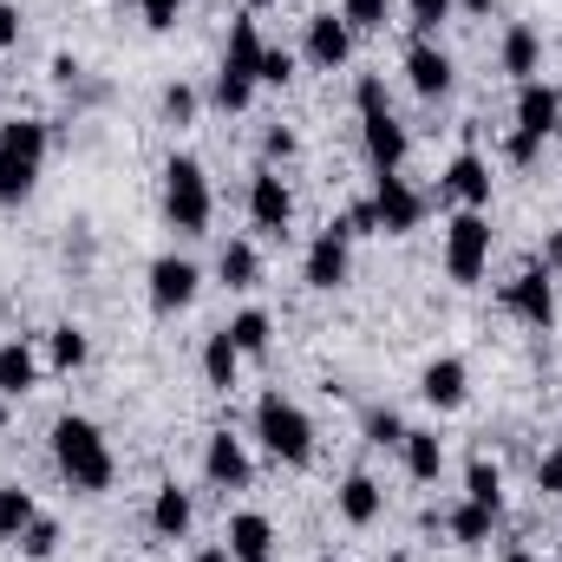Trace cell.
<instances>
[{"mask_svg": "<svg viewBox=\"0 0 562 562\" xmlns=\"http://www.w3.org/2000/svg\"><path fill=\"white\" fill-rule=\"evenodd\" d=\"M262 53H269V40L256 33V13H236V20H229V53H223V72L256 79V72H262ZM256 86H262V79H256Z\"/></svg>", "mask_w": 562, "mask_h": 562, "instance_id": "obj_19", "label": "cell"}, {"mask_svg": "<svg viewBox=\"0 0 562 562\" xmlns=\"http://www.w3.org/2000/svg\"><path fill=\"white\" fill-rule=\"evenodd\" d=\"M491 269V216L484 210H458L445 223V276L458 288H477Z\"/></svg>", "mask_w": 562, "mask_h": 562, "instance_id": "obj_6", "label": "cell"}, {"mask_svg": "<svg viewBox=\"0 0 562 562\" xmlns=\"http://www.w3.org/2000/svg\"><path fill=\"white\" fill-rule=\"evenodd\" d=\"M406 79H413V92H419V99H445V92L458 86V66H451V53H445V46L413 40V46H406Z\"/></svg>", "mask_w": 562, "mask_h": 562, "instance_id": "obj_14", "label": "cell"}, {"mask_svg": "<svg viewBox=\"0 0 562 562\" xmlns=\"http://www.w3.org/2000/svg\"><path fill=\"white\" fill-rule=\"evenodd\" d=\"M46 144H53V132H46L40 119H7V125H0V150H13V157H26V164H46Z\"/></svg>", "mask_w": 562, "mask_h": 562, "instance_id": "obj_26", "label": "cell"}, {"mask_svg": "<svg viewBox=\"0 0 562 562\" xmlns=\"http://www.w3.org/2000/svg\"><path fill=\"white\" fill-rule=\"evenodd\" d=\"M543 269H550V276H562V229H550V236H543Z\"/></svg>", "mask_w": 562, "mask_h": 562, "instance_id": "obj_45", "label": "cell"}, {"mask_svg": "<svg viewBox=\"0 0 562 562\" xmlns=\"http://www.w3.org/2000/svg\"><path fill=\"white\" fill-rule=\"evenodd\" d=\"M223 543H229L236 562H276V524L262 510H236L229 530H223Z\"/></svg>", "mask_w": 562, "mask_h": 562, "instance_id": "obj_18", "label": "cell"}, {"mask_svg": "<svg viewBox=\"0 0 562 562\" xmlns=\"http://www.w3.org/2000/svg\"><path fill=\"white\" fill-rule=\"evenodd\" d=\"M53 464H59L66 491H79V497H99V491H112V477H119L105 431L86 419V413L53 419Z\"/></svg>", "mask_w": 562, "mask_h": 562, "instance_id": "obj_1", "label": "cell"}, {"mask_svg": "<svg viewBox=\"0 0 562 562\" xmlns=\"http://www.w3.org/2000/svg\"><path fill=\"white\" fill-rule=\"evenodd\" d=\"M497 562H537V557L530 550H510V557H497Z\"/></svg>", "mask_w": 562, "mask_h": 562, "instance_id": "obj_49", "label": "cell"}, {"mask_svg": "<svg viewBox=\"0 0 562 562\" xmlns=\"http://www.w3.org/2000/svg\"><path fill=\"white\" fill-rule=\"evenodd\" d=\"M26 562H53V550H59V524L53 517H33L26 530H20V543H13Z\"/></svg>", "mask_w": 562, "mask_h": 562, "instance_id": "obj_33", "label": "cell"}, {"mask_svg": "<svg viewBox=\"0 0 562 562\" xmlns=\"http://www.w3.org/2000/svg\"><path fill=\"white\" fill-rule=\"evenodd\" d=\"M203 477H210L216 491H249V484H256L249 445H243L236 431H210V445H203Z\"/></svg>", "mask_w": 562, "mask_h": 562, "instance_id": "obj_11", "label": "cell"}, {"mask_svg": "<svg viewBox=\"0 0 562 562\" xmlns=\"http://www.w3.org/2000/svg\"><path fill=\"white\" fill-rule=\"evenodd\" d=\"M334 504H340V517H347L353 530H367V524H380L386 491H380V477H373V471H347V477H340V491H334Z\"/></svg>", "mask_w": 562, "mask_h": 562, "instance_id": "obj_17", "label": "cell"}, {"mask_svg": "<svg viewBox=\"0 0 562 562\" xmlns=\"http://www.w3.org/2000/svg\"><path fill=\"white\" fill-rule=\"evenodd\" d=\"M562 132V92L557 86H543V79H530V86H517V132H510V164H530L543 144Z\"/></svg>", "mask_w": 562, "mask_h": 562, "instance_id": "obj_5", "label": "cell"}, {"mask_svg": "<svg viewBox=\"0 0 562 562\" xmlns=\"http://www.w3.org/2000/svg\"><path fill=\"white\" fill-rule=\"evenodd\" d=\"M0 46H20V7L0 0Z\"/></svg>", "mask_w": 562, "mask_h": 562, "instance_id": "obj_44", "label": "cell"}, {"mask_svg": "<svg viewBox=\"0 0 562 562\" xmlns=\"http://www.w3.org/2000/svg\"><path fill=\"white\" fill-rule=\"evenodd\" d=\"M451 7L458 0H406V13H413V26H419V40H431L445 20H451Z\"/></svg>", "mask_w": 562, "mask_h": 562, "instance_id": "obj_36", "label": "cell"}, {"mask_svg": "<svg viewBox=\"0 0 562 562\" xmlns=\"http://www.w3.org/2000/svg\"><path fill=\"white\" fill-rule=\"evenodd\" d=\"M216 276L229 281V288H243V294H249V288L262 281V256H256V243H243V236H236V243H223Z\"/></svg>", "mask_w": 562, "mask_h": 562, "instance_id": "obj_25", "label": "cell"}, {"mask_svg": "<svg viewBox=\"0 0 562 562\" xmlns=\"http://www.w3.org/2000/svg\"><path fill=\"white\" fill-rule=\"evenodd\" d=\"M256 79H262V86H288V79H294V53H288V46H269Z\"/></svg>", "mask_w": 562, "mask_h": 562, "instance_id": "obj_39", "label": "cell"}, {"mask_svg": "<svg viewBox=\"0 0 562 562\" xmlns=\"http://www.w3.org/2000/svg\"><path fill=\"white\" fill-rule=\"evenodd\" d=\"M236 373H243V347L229 340V327H216V334L203 340V380H210L216 393H229V386H236Z\"/></svg>", "mask_w": 562, "mask_h": 562, "instance_id": "obj_22", "label": "cell"}, {"mask_svg": "<svg viewBox=\"0 0 562 562\" xmlns=\"http://www.w3.org/2000/svg\"><path fill=\"white\" fill-rule=\"evenodd\" d=\"M537 491L562 497V458H557V451H550V458H537Z\"/></svg>", "mask_w": 562, "mask_h": 562, "instance_id": "obj_43", "label": "cell"}, {"mask_svg": "<svg viewBox=\"0 0 562 562\" xmlns=\"http://www.w3.org/2000/svg\"><path fill=\"white\" fill-rule=\"evenodd\" d=\"M150 530H157L164 543H177V537L190 530V491H183V484H157V497H150Z\"/></svg>", "mask_w": 562, "mask_h": 562, "instance_id": "obj_23", "label": "cell"}, {"mask_svg": "<svg viewBox=\"0 0 562 562\" xmlns=\"http://www.w3.org/2000/svg\"><path fill=\"white\" fill-rule=\"evenodd\" d=\"M367 438H373V445H400V438H406V419H400L393 406H373V413H367Z\"/></svg>", "mask_w": 562, "mask_h": 562, "instance_id": "obj_37", "label": "cell"}, {"mask_svg": "<svg viewBox=\"0 0 562 562\" xmlns=\"http://www.w3.org/2000/svg\"><path fill=\"white\" fill-rule=\"evenodd\" d=\"M400 458H406L413 484H438V471H445V438H438V431H425V425H406Z\"/></svg>", "mask_w": 562, "mask_h": 562, "instance_id": "obj_21", "label": "cell"}, {"mask_svg": "<svg viewBox=\"0 0 562 562\" xmlns=\"http://www.w3.org/2000/svg\"><path fill=\"white\" fill-rule=\"evenodd\" d=\"M46 347H53V367H59V373H79V367L92 360V340H86V327H72V321H59V327L46 334Z\"/></svg>", "mask_w": 562, "mask_h": 562, "instance_id": "obj_28", "label": "cell"}, {"mask_svg": "<svg viewBox=\"0 0 562 562\" xmlns=\"http://www.w3.org/2000/svg\"><path fill=\"white\" fill-rule=\"evenodd\" d=\"M340 223H347V236H380V210H373V196H367V203H353Z\"/></svg>", "mask_w": 562, "mask_h": 562, "instance_id": "obj_41", "label": "cell"}, {"mask_svg": "<svg viewBox=\"0 0 562 562\" xmlns=\"http://www.w3.org/2000/svg\"><path fill=\"white\" fill-rule=\"evenodd\" d=\"M33 183H40V164H26V157L0 150V203H26V196H33Z\"/></svg>", "mask_w": 562, "mask_h": 562, "instance_id": "obj_32", "label": "cell"}, {"mask_svg": "<svg viewBox=\"0 0 562 562\" xmlns=\"http://www.w3.org/2000/svg\"><path fill=\"white\" fill-rule=\"evenodd\" d=\"M314 562H340V557H314Z\"/></svg>", "mask_w": 562, "mask_h": 562, "instance_id": "obj_53", "label": "cell"}, {"mask_svg": "<svg viewBox=\"0 0 562 562\" xmlns=\"http://www.w3.org/2000/svg\"><path fill=\"white\" fill-rule=\"evenodd\" d=\"M0 438H7V393H0Z\"/></svg>", "mask_w": 562, "mask_h": 562, "instance_id": "obj_50", "label": "cell"}, {"mask_svg": "<svg viewBox=\"0 0 562 562\" xmlns=\"http://www.w3.org/2000/svg\"><path fill=\"white\" fill-rule=\"evenodd\" d=\"M164 119L170 125H190L196 119V92L190 86H164Z\"/></svg>", "mask_w": 562, "mask_h": 562, "instance_id": "obj_38", "label": "cell"}, {"mask_svg": "<svg viewBox=\"0 0 562 562\" xmlns=\"http://www.w3.org/2000/svg\"><path fill=\"white\" fill-rule=\"evenodd\" d=\"M301 53H307V66L334 72V66H347V59H353V26H347L340 13H314V20H307V40H301Z\"/></svg>", "mask_w": 562, "mask_h": 562, "instance_id": "obj_13", "label": "cell"}, {"mask_svg": "<svg viewBox=\"0 0 562 562\" xmlns=\"http://www.w3.org/2000/svg\"><path fill=\"white\" fill-rule=\"evenodd\" d=\"M249 99H256V79L216 72V86H210V105H216V112H249Z\"/></svg>", "mask_w": 562, "mask_h": 562, "instance_id": "obj_34", "label": "cell"}, {"mask_svg": "<svg viewBox=\"0 0 562 562\" xmlns=\"http://www.w3.org/2000/svg\"><path fill=\"white\" fill-rule=\"evenodd\" d=\"M557 458H562V431H557Z\"/></svg>", "mask_w": 562, "mask_h": 562, "instance_id": "obj_52", "label": "cell"}, {"mask_svg": "<svg viewBox=\"0 0 562 562\" xmlns=\"http://www.w3.org/2000/svg\"><path fill=\"white\" fill-rule=\"evenodd\" d=\"M269 334H276V327H269L262 307H243V314L229 321V340L243 347V360H262V353H269Z\"/></svg>", "mask_w": 562, "mask_h": 562, "instance_id": "obj_30", "label": "cell"}, {"mask_svg": "<svg viewBox=\"0 0 562 562\" xmlns=\"http://www.w3.org/2000/svg\"><path fill=\"white\" fill-rule=\"evenodd\" d=\"M210 177H203V164L196 157H170L164 164V223L177 229V236H203L210 229Z\"/></svg>", "mask_w": 562, "mask_h": 562, "instance_id": "obj_4", "label": "cell"}, {"mask_svg": "<svg viewBox=\"0 0 562 562\" xmlns=\"http://www.w3.org/2000/svg\"><path fill=\"white\" fill-rule=\"evenodd\" d=\"M464 497L504 517V471H497L491 458H471V464H464Z\"/></svg>", "mask_w": 562, "mask_h": 562, "instance_id": "obj_27", "label": "cell"}, {"mask_svg": "<svg viewBox=\"0 0 562 562\" xmlns=\"http://www.w3.org/2000/svg\"><path fill=\"white\" fill-rule=\"evenodd\" d=\"M445 196L464 203V210H491V164L477 150H458L451 170H445Z\"/></svg>", "mask_w": 562, "mask_h": 562, "instance_id": "obj_16", "label": "cell"}, {"mask_svg": "<svg viewBox=\"0 0 562 562\" xmlns=\"http://www.w3.org/2000/svg\"><path fill=\"white\" fill-rule=\"evenodd\" d=\"M256 438H262V451L276 458V464H314V419L288 400V393H262L256 400Z\"/></svg>", "mask_w": 562, "mask_h": 562, "instance_id": "obj_3", "label": "cell"}, {"mask_svg": "<svg viewBox=\"0 0 562 562\" xmlns=\"http://www.w3.org/2000/svg\"><path fill=\"white\" fill-rule=\"evenodd\" d=\"M33 386H40V360H33V347H26V340H7V347H0V393L20 400V393H33Z\"/></svg>", "mask_w": 562, "mask_h": 562, "instance_id": "obj_24", "label": "cell"}, {"mask_svg": "<svg viewBox=\"0 0 562 562\" xmlns=\"http://www.w3.org/2000/svg\"><path fill=\"white\" fill-rule=\"evenodd\" d=\"M419 400L425 406H438V413H458V406L471 400V373H464L458 353H438V360L425 367L419 373Z\"/></svg>", "mask_w": 562, "mask_h": 562, "instance_id": "obj_15", "label": "cell"}, {"mask_svg": "<svg viewBox=\"0 0 562 562\" xmlns=\"http://www.w3.org/2000/svg\"><path fill=\"white\" fill-rule=\"evenodd\" d=\"M53 79H59V86H72V79H79V59H72V53H59V59H53Z\"/></svg>", "mask_w": 562, "mask_h": 562, "instance_id": "obj_46", "label": "cell"}, {"mask_svg": "<svg viewBox=\"0 0 562 562\" xmlns=\"http://www.w3.org/2000/svg\"><path fill=\"white\" fill-rule=\"evenodd\" d=\"M196 562H236V557H229V543H203V550H196Z\"/></svg>", "mask_w": 562, "mask_h": 562, "instance_id": "obj_47", "label": "cell"}, {"mask_svg": "<svg viewBox=\"0 0 562 562\" xmlns=\"http://www.w3.org/2000/svg\"><path fill=\"white\" fill-rule=\"evenodd\" d=\"M386 562H413V557H406V550H393V557H386Z\"/></svg>", "mask_w": 562, "mask_h": 562, "instance_id": "obj_51", "label": "cell"}, {"mask_svg": "<svg viewBox=\"0 0 562 562\" xmlns=\"http://www.w3.org/2000/svg\"><path fill=\"white\" fill-rule=\"evenodd\" d=\"M458 7H464V13H491L497 0H458Z\"/></svg>", "mask_w": 562, "mask_h": 562, "instance_id": "obj_48", "label": "cell"}, {"mask_svg": "<svg viewBox=\"0 0 562 562\" xmlns=\"http://www.w3.org/2000/svg\"><path fill=\"white\" fill-rule=\"evenodd\" d=\"M138 7H144V26L170 33V26H177V7H183V0H138Z\"/></svg>", "mask_w": 562, "mask_h": 562, "instance_id": "obj_42", "label": "cell"}, {"mask_svg": "<svg viewBox=\"0 0 562 562\" xmlns=\"http://www.w3.org/2000/svg\"><path fill=\"white\" fill-rule=\"evenodd\" d=\"M557 138H562V132H557Z\"/></svg>", "mask_w": 562, "mask_h": 562, "instance_id": "obj_55", "label": "cell"}, {"mask_svg": "<svg viewBox=\"0 0 562 562\" xmlns=\"http://www.w3.org/2000/svg\"><path fill=\"white\" fill-rule=\"evenodd\" d=\"M249 7H262V0H249Z\"/></svg>", "mask_w": 562, "mask_h": 562, "instance_id": "obj_54", "label": "cell"}, {"mask_svg": "<svg viewBox=\"0 0 562 562\" xmlns=\"http://www.w3.org/2000/svg\"><path fill=\"white\" fill-rule=\"evenodd\" d=\"M373 210H380V236H413L425 223V196L400 177V170H380L373 183Z\"/></svg>", "mask_w": 562, "mask_h": 562, "instance_id": "obj_9", "label": "cell"}, {"mask_svg": "<svg viewBox=\"0 0 562 562\" xmlns=\"http://www.w3.org/2000/svg\"><path fill=\"white\" fill-rule=\"evenodd\" d=\"M294 150H301V138H294L288 125H276V132H262V157H269V164H288Z\"/></svg>", "mask_w": 562, "mask_h": 562, "instance_id": "obj_40", "label": "cell"}, {"mask_svg": "<svg viewBox=\"0 0 562 562\" xmlns=\"http://www.w3.org/2000/svg\"><path fill=\"white\" fill-rule=\"evenodd\" d=\"M144 281H150V307H157V314H177V307H190V301H196V288H203L196 262H183V256H157Z\"/></svg>", "mask_w": 562, "mask_h": 562, "instance_id": "obj_12", "label": "cell"}, {"mask_svg": "<svg viewBox=\"0 0 562 562\" xmlns=\"http://www.w3.org/2000/svg\"><path fill=\"white\" fill-rule=\"evenodd\" d=\"M249 223H256L262 236H288V223H294V190L281 183L276 164H262V170L249 177Z\"/></svg>", "mask_w": 562, "mask_h": 562, "instance_id": "obj_10", "label": "cell"}, {"mask_svg": "<svg viewBox=\"0 0 562 562\" xmlns=\"http://www.w3.org/2000/svg\"><path fill=\"white\" fill-rule=\"evenodd\" d=\"M347 269H353V236H347V223L334 216V223L307 243V256H301V281H307L314 294H334V288H347Z\"/></svg>", "mask_w": 562, "mask_h": 562, "instance_id": "obj_8", "label": "cell"}, {"mask_svg": "<svg viewBox=\"0 0 562 562\" xmlns=\"http://www.w3.org/2000/svg\"><path fill=\"white\" fill-rule=\"evenodd\" d=\"M386 13H393V0H340V20H347L353 33H380Z\"/></svg>", "mask_w": 562, "mask_h": 562, "instance_id": "obj_35", "label": "cell"}, {"mask_svg": "<svg viewBox=\"0 0 562 562\" xmlns=\"http://www.w3.org/2000/svg\"><path fill=\"white\" fill-rule=\"evenodd\" d=\"M40 517V504H33V491H20V484H0V543H20V530Z\"/></svg>", "mask_w": 562, "mask_h": 562, "instance_id": "obj_29", "label": "cell"}, {"mask_svg": "<svg viewBox=\"0 0 562 562\" xmlns=\"http://www.w3.org/2000/svg\"><path fill=\"white\" fill-rule=\"evenodd\" d=\"M504 314L524 321V327H537V334H550L557 327V276L543 262L517 269V276L504 281Z\"/></svg>", "mask_w": 562, "mask_h": 562, "instance_id": "obj_7", "label": "cell"}, {"mask_svg": "<svg viewBox=\"0 0 562 562\" xmlns=\"http://www.w3.org/2000/svg\"><path fill=\"white\" fill-rule=\"evenodd\" d=\"M353 105H360V138H367V157H373V170H406V150H413V132L393 119V105H386V86H380V72H367L360 86H353Z\"/></svg>", "mask_w": 562, "mask_h": 562, "instance_id": "obj_2", "label": "cell"}, {"mask_svg": "<svg viewBox=\"0 0 562 562\" xmlns=\"http://www.w3.org/2000/svg\"><path fill=\"white\" fill-rule=\"evenodd\" d=\"M497 66H504L517 86H530V79L543 72V40H537V26H530V20H517V26L504 33V46H497Z\"/></svg>", "mask_w": 562, "mask_h": 562, "instance_id": "obj_20", "label": "cell"}, {"mask_svg": "<svg viewBox=\"0 0 562 562\" xmlns=\"http://www.w3.org/2000/svg\"><path fill=\"white\" fill-rule=\"evenodd\" d=\"M445 530H451V543H484V537L497 530V510H484V504H471V497H464V504L445 517Z\"/></svg>", "mask_w": 562, "mask_h": 562, "instance_id": "obj_31", "label": "cell"}]
</instances>
